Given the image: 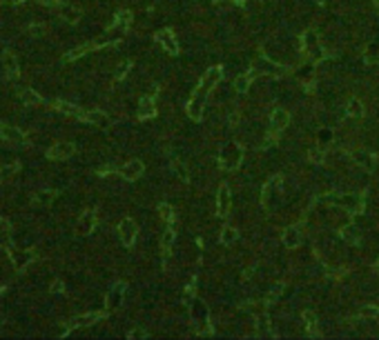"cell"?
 I'll use <instances>...</instances> for the list:
<instances>
[{"instance_id":"cell-4","label":"cell","mask_w":379,"mask_h":340,"mask_svg":"<svg viewBox=\"0 0 379 340\" xmlns=\"http://www.w3.org/2000/svg\"><path fill=\"white\" fill-rule=\"evenodd\" d=\"M252 72L259 73V76H283V73H288V67L272 63V60H268V58H259L257 63H254Z\"/></svg>"},{"instance_id":"cell-36","label":"cell","mask_w":379,"mask_h":340,"mask_svg":"<svg viewBox=\"0 0 379 340\" xmlns=\"http://www.w3.org/2000/svg\"><path fill=\"white\" fill-rule=\"evenodd\" d=\"M359 316H361V318H377V316H379V307L364 305V307L359 309Z\"/></svg>"},{"instance_id":"cell-19","label":"cell","mask_w":379,"mask_h":340,"mask_svg":"<svg viewBox=\"0 0 379 340\" xmlns=\"http://www.w3.org/2000/svg\"><path fill=\"white\" fill-rule=\"evenodd\" d=\"M2 67H5L7 78H18V60L11 51H2Z\"/></svg>"},{"instance_id":"cell-26","label":"cell","mask_w":379,"mask_h":340,"mask_svg":"<svg viewBox=\"0 0 379 340\" xmlns=\"http://www.w3.org/2000/svg\"><path fill=\"white\" fill-rule=\"evenodd\" d=\"M252 78H254L252 73H243V76H239L237 80H234V91H237V94H248Z\"/></svg>"},{"instance_id":"cell-5","label":"cell","mask_w":379,"mask_h":340,"mask_svg":"<svg viewBox=\"0 0 379 340\" xmlns=\"http://www.w3.org/2000/svg\"><path fill=\"white\" fill-rule=\"evenodd\" d=\"M136 234H138V227L132 218H123V220L118 222V238H121V243L125 244V247H132V244H134Z\"/></svg>"},{"instance_id":"cell-18","label":"cell","mask_w":379,"mask_h":340,"mask_svg":"<svg viewBox=\"0 0 379 340\" xmlns=\"http://www.w3.org/2000/svg\"><path fill=\"white\" fill-rule=\"evenodd\" d=\"M352 158H355V163H359L366 171H375V167H377V158H375L373 153L364 151V149H359V151L352 153Z\"/></svg>"},{"instance_id":"cell-45","label":"cell","mask_w":379,"mask_h":340,"mask_svg":"<svg viewBox=\"0 0 379 340\" xmlns=\"http://www.w3.org/2000/svg\"><path fill=\"white\" fill-rule=\"evenodd\" d=\"M52 291L60 293V291H63V283H60V280H54V283H52Z\"/></svg>"},{"instance_id":"cell-12","label":"cell","mask_w":379,"mask_h":340,"mask_svg":"<svg viewBox=\"0 0 379 340\" xmlns=\"http://www.w3.org/2000/svg\"><path fill=\"white\" fill-rule=\"evenodd\" d=\"M0 136H2L7 143L16 145V147H20V145L27 143V136H25L18 127H9V125H5V122H0Z\"/></svg>"},{"instance_id":"cell-42","label":"cell","mask_w":379,"mask_h":340,"mask_svg":"<svg viewBox=\"0 0 379 340\" xmlns=\"http://www.w3.org/2000/svg\"><path fill=\"white\" fill-rule=\"evenodd\" d=\"M259 327H257V329H259V334H261V336H266L268 334V316H259Z\"/></svg>"},{"instance_id":"cell-48","label":"cell","mask_w":379,"mask_h":340,"mask_svg":"<svg viewBox=\"0 0 379 340\" xmlns=\"http://www.w3.org/2000/svg\"><path fill=\"white\" fill-rule=\"evenodd\" d=\"M377 7H379V0H377Z\"/></svg>"},{"instance_id":"cell-47","label":"cell","mask_w":379,"mask_h":340,"mask_svg":"<svg viewBox=\"0 0 379 340\" xmlns=\"http://www.w3.org/2000/svg\"><path fill=\"white\" fill-rule=\"evenodd\" d=\"M11 5H20V2H25V0H9Z\"/></svg>"},{"instance_id":"cell-28","label":"cell","mask_w":379,"mask_h":340,"mask_svg":"<svg viewBox=\"0 0 379 340\" xmlns=\"http://www.w3.org/2000/svg\"><path fill=\"white\" fill-rule=\"evenodd\" d=\"M346 111H348L350 118H364V105H361L357 98H350L348 107H346Z\"/></svg>"},{"instance_id":"cell-43","label":"cell","mask_w":379,"mask_h":340,"mask_svg":"<svg viewBox=\"0 0 379 340\" xmlns=\"http://www.w3.org/2000/svg\"><path fill=\"white\" fill-rule=\"evenodd\" d=\"M127 338H132V340H136V338H147V331L134 329V331H130V334H127Z\"/></svg>"},{"instance_id":"cell-33","label":"cell","mask_w":379,"mask_h":340,"mask_svg":"<svg viewBox=\"0 0 379 340\" xmlns=\"http://www.w3.org/2000/svg\"><path fill=\"white\" fill-rule=\"evenodd\" d=\"M308 158H310V163L321 165L324 163V158H326V151H324V147H312L310 153H308Z\"/></svg>"},{"instance_id":"cell-8","label":"cell","mask_w":379,"mask_h":340,"mask_svg":"<svg viewBox=\"0 0 379 340\" xmlns=\"http://www.w3.org/2000/svg\"><path fill=\"white\" fill-rule=\"evenodd\" d=\"M230 207H232V192H230L228 185H221L219 194H217V214H219V218H225L230 214Z\"/></svg>"},{"instance_id":"cell-1","label":"cell","mask_w":379,"mask_h":340,"mask_svg":"<svg viewBox=\"0 0 379 340\" xmlns=\"http://www.w3.org/2000/svg\"><path fill=\"white\" fill-rule=\"evenodd\" d=\"M221 73H223L221 67H210L208 72H205V76L201 78V85L196 87L194 96L190 98V102H188V116L192 120L203 118V109H205V102H208V96H210V91L217 87V82L221 80Z\"/></svg>"},{"instance_id":"cell-31","label":"cell","mask_w":379,"mask_h":340,"mask_svg":"<svg viewBox=\"0 0 379 340\" xmlns=\"http://www.w3.org/2000/svg\"><path fill=\"white\" fill-rule=\"evenodd\" d=\"M89 49H94V45H81V47H76V49H72V51L65 53V60H76V58L85 56Z\"/></svg>"},{"instance_id":"cell-21","label":"cell","mask_w":379,"mask_h":340,"mask_svg":"<svg viewBox=\"0 0 379 340\" xmlns=\"http://www.w3.org/2000/svg\"><path fill=\"white\" fill-rule=\"evenodd\" d=\"M154 116H156L154 98L152 96L141 98V102H138V118H154Z\"/></svg>"},{"instance_id":"cell-37","label":"cell","mask_w":379,"mask_h":340,"mask_svg":"<svg viewBox=\"0 0 379 340\" xmlns=\"http://www.w3.org/2000/svg\"><path fill=\"white\" fill-rule=\"evenodd\" d=\"M130 23H132V11H127V9H121L116 14V24H121V27H130Z\"/></svg>"},{"instance_id":"cell-29","label":"cell","mask_w":379,"mask_h":340,"mask_svg":"<svg viewBox=\"0 0 379 340\" xmlns=\"http://www.w3.org/2000/svg\"><path fill=\"white\" fill-rule=\"evenodd\" d=\"M20 98H23L25 105H31V107H36V105H40V102H43V98H40L34 89H23V91H20Z\"/></svg>"},{"instance_id":"cell-40","label":"cell","mask_w":379,"mask_h":340,"mask_svg":"<svg viewBox=\"0 0 379 340\" xmlns=\"http://www.w3.org/2000/svg\"><path fill=\"white\" fill-rule=\"evenodd\" d=\"M341 236H344V240H348V243H357L355 227H346V229H341Z\"/></svg>"},{"instance_id":"cell-46","label":"cell","mask_w":379,"mask_h":340,"mask_svg":"<svg viewBox=\"0 0 379 340\" xmlns=\"http://www.w3.org/2000/svg\"><path fill=\"white\" fill-rule=\"evenodd\" d=\"M43 5H56V0H40Z\"/></svg>"},{"instance_id":"cell-16","label":"cell","mask_w":379,"mask_h":340,"mask_svg":"<svg viewBox=\"0 0 379 340\" xmlns=\"http://www.w3.org/2000/svg\"><path fill=\"white\" fill-rule=\"evenodd\" d=\"M270 125H272V131H283L288 125H290V114L286 109H274V114L270 116Z\"/></svg>"},{"instance_id":"cell-24","label":"cell","mask_w":379,"mask_h":340,"mask_svg":"<svg viewBox=\"0 0 379 340\" xmlns=\"http://www.w3.org/2000/svg\"><path fill=\"white\" fill-rule=\"evenodd\" d=\"M60 16H63L65 23H69V24H76L78 20H81V11H78L76 7H72V5H63V7H60Z\"/></svg>"},{"instance_id":"cell-34","label":"cell","mask_w":379,"mask_h":340,"mask_svg":"<svg viewBox=\"0 0 379 340\" xmlns=\"http://www.w3.org/2000/svg\"><path fill=\"white\" fill-rule=\"evenodd\" d=\"M237 229L234 227H223V231H221V243L223 244H232L234 240H237Z\"/></svg>"},{"instance_id":"cell-3","label":"cell","mask_w":379,"mask_h":340,"mask_svg":"<svg viewBox=\"0 0 379 340\" xmlns=\"http://www.w3.org/2000/svg\"><path fill=\"white\" fill-rule=\"evenodd\" d=\"M301 45H303V51H306V56L310 58V60L319 63L321 58H324V47H321L319 36H317L315 31H306V34L301 36Z\"/></svg>"},{"instance_id":"cell-13","label":"cell","mask_w":379,"mask_h":340,"mask_svg":"<svg viewBox=\"0 0 379 340\" xmlns=\"http://www.w3.org/2000/svg\"><path fill=\"white\" fill-rule=\"evenodd\" d=\"M118 171H121V176L125 178V180H138V178L143 176V171H145V165H143L141 160H130V163L123 165Z\"/></svg>"},{"instance_id":"cell-38","label":"cell","mask_w":379,"mask_h":340,"mask_svg":"<svg viewBox=\"0 0 379 340\" xmlns=\"http://www.w3.org/2000/svg\"><path fill=\"white\" fill-rule=\"evenodd\" d=\"M11 234V225L7 218H0V243H5V238Z\"/></svg>"},{"instance_id":"cell-25","label":"cell","mask_w":379,"mask_h":340,"mask_svg":"<svg viewBox=\"0 0 379 340\" xmlns=\"http://www.w3.org/2000/svg\"><path fill=\"white\" fill-rule=\"evenodd\" d=\"M18 171H20V163H11V165L0 167V182H9Z\"/></svg>"},{"instance_id":"cell-44","label":"cell","mask_w":379,"mask_h":340,"mask_svg":"<svg viewBox=\"0 0 379 340\" xmlns=\"http://www.w3.org/2000/svg\"><path fill=\"white\" fill-rule=\"evenodd\" d=\"M174 169H176V173H179L183 180H188V171H185V167L181 163H174Z\"/></svg>"},{"instance_id":"cell-35","label":"cell","mask_w":379,"mask_h":340,"mask_svg":"<svg viewBox=\"0 0 379 340\" xmlns=\"http://www.w3.org/2000/svg\"><path fill=\"white\" fill-rule=\"evenodd\" d=\"M159 214H161V218H163V220H165V222H170V225H174V209H172L170 205H165V202H163V205L159 207Z\"/></svg>"},{"instance_id":"cell-30","label":"cell","mask_w":379,"mask_h":340,"mask_svg":"<svg viewBox=\"0 0 379 340\" xmlns=\"http://www.w3.org/2000/svg\"><path fill=\"white\" fill-rule=\"evenodd\" d=\"M303 322H306V327H308V334L310 336H317L319 331H317V314L315 312H303Z\"/></svg>"},{"instance_id":"cell-32","label":"cell","mask_w":379,"mask_h":340,"mask_svg":"<svg viewBox=\"0 0 379 340\" xmlns=\"http://www.w3.org/2000/svg\"><path fill=\"white\" fill-rule=\"evenodd\" d=\"M52 198L54 192H49V189H38L34 194V202H38V205H47V202H52Z\"/></svg>"},{"instance_id":"cell-2","label":"cell","mask_w":379,"mask_h":340,"mask_svg":"<svg viewBox=\"0 0 379 340\" xmlns=\"http://www.w3.org/2000/svg\"><path fill=\"white\" fill-rule=\"evenodd\" d=\"M243 160V147L239 143H228L219 151V165L225 171H234Z\"/></svg>"},{"instance_id":"cell-22","label":"cell","mask_w":379,"mask_h":340,"mask_svg":"<svg viewBox=\"0 0 379 340\" xmlns=\"http://www.w3.org/2000/svg\"><path fill=\"white\" fill-rule=\"evenodd\" d=\"M283 244H286L288 249H295V247L301 244V236H299V229H297V227H288V229L283 231Z\"/></svg>"},{"instance_id":"cell-41","label":"cell","mask_w":379,"mask_h":340,"mask_svg":"<svg viewBox=\"0 0 379 340\" xmlns=\"http://www.w3.org/2000/svg\"><path fill=\"white\" fill-rule=\"evenodd\" d=\"M317 138H319L321 145H326V143H330V140H332V131L330 129H324V131H319V136H317Z\"/></svg>"},{"instance_id":"cell-11","label":"cell","mask_w":379,"mask_h":340,"mask_svg":"<svg viewBox=\"0 0 379 340\" xmlns=\"http://www.w3.org/2000/svg\"><path fill=\"white\" fill-rule=\"evenodd\" d=\"M96 227V211L87 209L81 218H78V225H76V234L78 236H89Z\"/></svg>"},{"instance_id":"cell-27","label":"cell","mask_w":379,"mask_h":340,"mask_svg":"<svg viewBox=\"0 0 379 340\" xmlns=\"http://www.w3.org/2000/svg\"><path fill=\"white\" fill-rule=\"evenodd\" d=\"M172 244H174V225H172L170 229L163 234V238H161V249H163V254L165 256H170Z\"/></svg>"},{"instance_id":"cell-7","label":"cell","mask_w":379,"mask_h":340,"mask_svg":"<svg viewBox=\"0 0 379 340\" xmlns=\"http://www.w3.org/2000/svg\"><path fill=\"white\" fill-rule=\"evenodd\" d=\"M156 40H159V45L165 49L167 53L179 56L181 47H179V40L174 38V31H172V29H161V31H156Z\"/></svg>"},{"instance_id":"cell-10","label":"cell","mask_w":379,"mask_h":340,"mask_svg":"<svg viewBox=\"0 0 379 340\" xmlns=\"http://www.w3.org/2000/svg\"><path fill=\"white\" fill-rule=\"evenodd\" d=\"M103 318V314L101 312H92V314H83V316H76L74 320H69V325L65 327V336L69 334V331H74V329H78V327H89V325H94V322H98Z\"/></svg>"},{"instance_id":"cell-6","label":"cell","mask_w":379,"mask_h":340,"mask_svg":"<svg viewBox=\"0 0 379 340\" xmlns=\"http://www.w3.org/2000/svg\"><path fill=\"white\" fill-rule=\"evenodd\" d=\"M190 314H192V320L194 322L201 320V325H203V331H201V334H210V312H208V307H205V302L199 300V298L192 300Z\"/></svg>"},{"instance_id":"cell-15","label":"cell","mask_w":379,"mask_h":340,"mask_svg":"<svg viewBox=\"0 0 379 340\" xmlns=\"http://www.w3.org/2000/svg\"><path fill=\"white\" fill-rule=\"evenodd\" d=\"M74 145L72 143H58V145H54L52 149L47 151V158H52V160H65V158H69L74 153Z\"/></svg>"},{"instance_id":"cell-20","label":"cell","mask_w":379,"mask_h":340,"mask_svg":"<svg viewBox=\"0 0 379 340\" xmlns=\"http://www.w3.org/2000/svg\"><path fill=\"white\" fill-rule=\"evenodd\" d=\"M83 120H87V122H92V125L101 127V129H107V127H109V118H107V116L103 114V111H98V109H94V111H85Z\"/></svg>"},{"instance_id":"cell-17","label":"cell","mask_w":379,"mask_h":340,"mask_svg":"<svg viewBox=\"0 0 379 340\" xmlns=\"http://www.w3.org/2000/svg\"><path fill=\"white\" fill-rule=\"evenodd\" d=\"M9 258H11V263H14V267L18 269V271H23L27 265L34 260V254L31 251H14V249H9Z\"/></svg>"},{"instance_id":"cell-39","label":"cell","mask_w":379,"mask_h":340,"mask_svg":"<svg viewBox=\"0 0 379 340\" xmlns=\"http://www.w3.org/2000/svg\"><path fill=\"white\" fill-rule=\"evenodd\" d=\"M130 69H132V63H130V60L121 63V65H118V69H116V73H114V78H116V80H123V78H125V73L130 72Z\"/></svg>"},{"instance_id":"cell-9","label":"cell","mask_w":379,"mask_h":340,"mask_svg":"<svg viewBox=\"0 0 379 340\" xmlns=\"http://www.w3.org/2000/svg\"><path fill=\"white\" fill-rule=\"evenodd\" d=\"M337 205L344 207V209H348L350 214H359L361 209H364V200H361L357 194H337Z\"/></svg>"},{"instance_id":"cell-14","label":"cell","mask_w":379,"mask_h":340,"mask_svg":"<svg viewBox=\"0 0 379 340\" xmlns=\"http://www.w3.org/2000/svg\"><path fill=\"white\" fill-rule=\"evenodd\" d=\"M123 293H125V283H116L112 289H109V293H107V298H105L107 309H118L123 302Z\"/></svg>"},{"instance_id":"cell-23","label":"cell","mask_w":379,"mask_h":340,"mask_svg":"<svg viewBox=\"0 0 379 340\" xmlns=\"http://www.w3.org/2000/svg\"><path fill=\"white\" fill-rule=\"evenodd\" d=\"M54 107H56V109H60L63 114L76 116V118H81V120H83V116H85L83 109H78L76 105H72V102H65V100H56V102H54Z\"/></svg>"}]
</instances>
